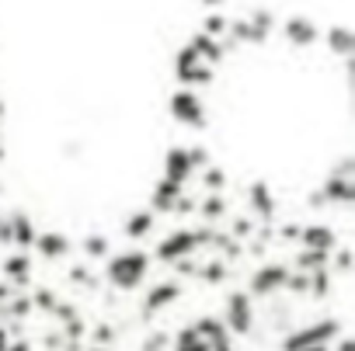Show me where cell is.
<instances>
[{"label":"cell","instance_id":"1","mask_svg":"<svg viewBox=\"0 0 355 351\" xmlns=\"http://www.w3.org/2000/svg\"><path fill=\"white\" fill-rule=\"evenodd\" d=\"M146 275H150V254L146 251H122V254L108 258V264H105V278L122 292L139 289L146 282Z\"/></svg>","mask_w":355,"mask_h":351},{"label":"cell","instance_id":"2","mask_svg":"<svg viewBox=\"0 0 355 351\" xmlns=\"http://www.w3.org/2000/svg\"><path fill=\"white\" fill-rule=\"evenodd\" d=\"M272 28H275V18H272V11H254L248 21L241 18V21H230L227 25V35L220 39L223 42V49H234V46H261V42H268L272 39Z\"/></svg>","mask_w":355,"mask_h":351},{"label":"cell","instance_id":"3","mask_svg":"<svg viewBox=\"0 0 355 351\" xmlns=\"http://www.w3.org/2000/svg\"><path fill=\"white\" fill-rule=\"evenodd\" d=\"M213 240H216V237H213L209 230H174L167 240L157 244V258H160L164 264H174V261L192 258L202 244H213Z\"/></svg>","mask_w":355,"mask_h":351},{"label":"cell","instance_id":"4","mask_svg":"<svg viewBox=\"0 0 355 351\" xmlns=\"http://www.w3.org/2000/svg\"><path fill=\"white\" fill-rule=\"evenodd\" d=\"M174 77H178V84H182V87L199 91V87H209L213 84L216 66L202 63L192 46H182V49H178V56H174Z\"/></svg>","mask_w":355,"mask_h":351},{"label":"cell","instance_id":"5","mask_svg":"<svg viewBox=\"0 0 355 351\" xmlns=\"http://www.w3.org/2000/svg\"><path fill=\"white\" fill-rule=\"evenodd\" d=\"M167 111L178 125L185 129H202L206 125V105H202V94L192 91V87H178L167 101Z\"/></svg>","mask_w":355,"mask_h":351},{"label":"cell","instance_id":"6","mask_svg":"<svg viewBox=\"0 0 355 351\" xmlns=\"http://www.w3.org/2000/svg\"><path fill=\"white\" fill-rule=\"evenodd\" d=\"M338 334H341V323L338 320H317V323H306V327L289 330L282 337V351H303L310 344H331Z\"/></svg>","mask_w":355,"mask_h":351},{"label":"cell","instance_id":"7","mask_svg":"<svg viewBox=\"0 0 355 351\" xmlns=\"http://www.w3.org/2000/svg\"><path fill=\"white\" fill-rule=\"evenodd\" d=\"M286 278H289V268L286 264H261L254 275H251V292L248 296H258V299H268L275 292L286 289Z\"/></svg>","mask_w":355,"mask_h":351},{"label":"cell","instance_id":"8","mask_svg":"<svg viewBox=\"0 0 355 351\" xmlns=\"http://www.w3.org/2000/svg\"><path fill=\"white\" fill-rule=\"evenodd\" d=\"M227 330L230 334H251L254 327V306H251V296L248 292H230L227 296Z\"/></svg>","mask_w":355,"mask_h":351},{"label":"cell","instance_id":"9","mask_svg":"<svg viewBox=\"0 0 355 351\" xmlns=\"http://www.w3.org/2000/svg\"><path fill=\"white\" fill-rule=\"evenodd\" d=\"M196 163H192V153H189V146H171L167 150V156H164V181H174V185H182L185 188V181L189 178H196Z\"/></svg>","mask_w":355,"mask_h":351},{"label":"cell","instance_id":"10","mask_svg":"<svg viewBox=\"0 0 355 351\" xmlns=\"http://www.w3.org/2000/svg\"><path fill=\"white\" fill-rule=\"evenodd\" d=\"M352 163L345 160L341 170H334L331 178L324 181V202L327 206H352Z\"/></svg>","mask_w":355,"mask_h":351},{"label":"cell","instance_id":"11","mask_svg":"<svg viewBox=\"0 0 355 351\" xmlns=\"http://www.w3.org/2000/svg\"><path fill=\"white\" fill-rule=\"evenodd\" d=\"M192 327L202 334V341L209 344V351H234V344H230V330H227L223 320H216V316H202V320L192 323Z\"/></svg>","mask_w":355,"mask_h":351},{"label":"cell","instance_id":"12","mask_svg":"<svg viewBox=\"0 0 355 351\" xmlns=\"http://www.w3.org/2000/svg\"><path fill=\"white\" fill-rule=\"evenodd\" d=\"M282 32H286V42L289 46H296V49H306V46H313L320 35H317V25L310 21V18H300V15H293L286 25H282Z\"/></svg>","mask_w":355,"mask_h":351},{"label":"cell","instance_id":"13","mask_svg":"<svg viewBox=\"0 0 355 351\" xmlns=\"http://www.w3.org/2000/svg\"><path fill=\"white\" fill-rule=\"evenodd\" d=\"M178 296H182V285H178V282H157V285L146 292V299H143V313L153 316V313L167 309Z\"/></svg>","mask_w":355,"mask_h":351},{"label":"cell","instance_id":"14","mask_svg":"<svg viewBox=\"0 0 355 351\" xmlns=\"http://www.w3.org/2000/svg\"><path fill=\"white\" fill-rule=\"evenodd\" d=\"M189 46H192V49H196V56H199L202 63H209V66L223 63V56H227L223 42H220V39H213V35H206V32H196Z\"/></svg>","mask_w":355,"mask_h":351},{"label":"cell","instance_id":"15","mask_svg":"<svg viewBox=\"0 0 355 351\" xmlns=\"http://www.w3.org/2000/svg\"><path fill=\"white\" fill-rule=\"evenodd\" d=\"M185 195V188L182 185H174V181H160L157 188H153V195H150V213H174V206H178V199Z\"/></svg>","mask_w":355,"mask_h":351},{"label":"cell","instance_id":"16","mask_svg":"<svg viewBox=\"0 0 355 351\" xmlns=\"http://www.w3.org/2000/svg\"><path fill=\"white\" fill-rule=\"evenodd\" d=\"M35 251L49 261H60L70 254V240L63 233H35Z\"/></svg>","mask_w":355,"mask_h":351},{"label":"cell","instance_id":"17","mask_svg":"<svg viewBox=\"0 0 355 351\" xmlns=\"http://www.w3.org/2000/svg\"><path fill=\"white\" fill-rule=\"evenodd\" d=\"M327 49L348 63V60H352V53H355V35H352V28H345V25L327 28Z\"/></svg>","mask_w":355,"mask_h":351},{"label":"cell","instance_id":"18","mask_svg":"<svg viewBox=\"0 0 355 351\" xmlns=\"http://www.w3.org/2000/svg\"><path fill=\"white\" fill-rule=\"evenodd\" d=\"M300 240H303V251H320V254L334 251V233L327 226H306L300 233Z\"/></svg>","mask_w":355,"mask_h":351},{"label":"cell","instance_id":"19","mask_svg":"<svg viewBox=\"0 0 355 351\" xmlns=\"http://www.w3.org/2000/svg\"><path fill=\"white\" fill-rule=\"evenodd\" d=\"M153 223H157V216L150 213V209H139V213H132L129 219H125V237L129 240H143V237H150L153 233Z\"/></svg>","mask_w":355,"mask_h":351},{"label":"cell","instance_id":"20","mask_svg":"<svg viewBox=\"0 0 355 351\" xmlns=\"http://www.w3.org/2000/svg\"><path fill=\"white\" fill-rule=\"evenodd\" d=\"M8 230H11V240H15L18 247H32V244H35V226H32L28 216L15 213V216L8 219Z\"/></svg>","mask_w":355,"mask_h":351},{"label":"cell","instance_id":"21","mask_svg":"<svg viewBox=\"0 0 355 351\" xmlns=\"http://www.w3.org/2000/svg\"><path fill=\"white\" fill-rule=\"evenodd\" d=\"M171 344H174V351H209V344L202 341V334L196 327H182L171 337Z\"/></svg>","mask_w":355,"mask_h":351},{"label":"cell","instance_id":"22","mask_svg":"<svg viewBox=\"0 0 355 351\" xmlns=\"http://www.w3.org/2000/svg\"><path fill=\"white\" fill-rule=\"evenodd\" d=\"M4 275H8L15 285H25V282H28V275H32V261H28L25 254H15V258H8V261H4Z\"/></svg>","mask_w":355,"mask_h":351},{"label":"cell","instance_id":"23","mask_svg":"<svg viewBox=\"0 0 355 351\" xmlns=\"http://www.w3.org/2000/svg\"><path fill=\"white\" fill-rule=\"evenodd\" d=\"M327 261H331V254H320V251H303V254L296 258L300 271H317V268H327Z\"/></svg>","mask_w":355,"mask_h":351},{"label":"cell","instance_id":"24","mask_svg":"<svg viewBox=\"0 0 355 351\" xmlns=\"http://www.w3.org/2000/svg\"><path fill=\"white\" fill-rule=\"evenodd\" d=\"M227 25H230V21H227L223 15H216V11H213V15H206L202 32H206V35H213V39H223V35H227Z\"/></svg>","mask_w":355,"mask_h":351},{"label":"cell","instance_id":"25","mask_svg":"<svg viewBox=\"0 0 355 351\" xmlns=\"http://www.w3.org/2000/svg\"><path fill=\"white\" fill-rule=\"evenodd\" d=\"M223 213H227V202H223V195L209 192V195H206V202H202V216H206V219H220Z\"/></svg>","mask_w":355,"mask_h":351},{"label":"cell","instance_id":"26","mask_svg":"<svg viewBox=\"0 0 355 351\" xmlns=\"http://www.w3.org/2000/svg\"><path fill=\"white\" fill-rule=\"evenodd\" d=\"M251 202H254V213L258 216H272V202H268V195H265V185H251Z\"/></svg>","mask_w":355,"mask_h":351},{"label":"cell","instance_id":"27","mask_svg":"<svg viewBox=\"0 0 355 351\" xmlns=\"http://www.w3.org/2000/svg\"><path fill=\"white\" fill-rule=\"evenodd\" d=\"M202 185H206L209 192H220V188L227 185L223 170H220V167H202Z\"/></svg>","mask_w":355,"mask_h":351},{"label":"cell","instance_id":"28","mask_svg":"<svg viewBox=\"0 0 355 351\" xmlns=\"http://www.w3.org/2000/svg\"><path fill=\"white\" fill-rule=\"evenodd\" d=\"M84 254L94 258V261L105 258V254H108V240H105V237H87V240H84Z\"/></svg>","mask_w":355,"mask_h":351},{"label":"cell","instance_id":"29","mask_svg":"<svg viewBox=\"0 0 355 351\" xmlns=\"http://www.w3.org/2000/svg\"><path fill=\"white\" fill-rule=\"evenodd\" d=\"M167 344H171V337L160 330V334H150L146 337V344H143V351H167Z\"/></svg>","mask_w":355,"mask_h":351},{"label":"cell","instance_id":"30","mask_svg":"<svg viewBox=\"0 0 355 351\" xmlns=\"http://www.w3.org/2000/svg\"><path fill=\"white\" fill-rule=\"evenodd\" d=\"M32 306H39V309H56L60 303H56V296H53V292L39 289V292H35V299H32Z\"/></svg>","mask_w":355,"mask_h":351},{"label":"cell","instance_id":"31","mask_svg":"<svg viewBox=\"0 0 355 351\" xmlns=\"http://www.w3.org/2000/svg\"><path fill=\"white\" fill-rule=\"evenodd\" d=\"M202 278H206V282H223V278H227V268H223L220 261H216V264H206V268H202Z\"/></svg>","mask_w":355,"mask_h":351},{"label":"cell","instance_id":"32","mask_svg":"<svg viewBox=\"0 0 355 351\" xmlns=\"http://www.w3.org/2000/svg\"><path fill=\"white\" fill-rule=\"evenodd\" d=\"M28 309H32V303H28V299H15V303L8 306V313H15V316H18V313H28Z\"/></svg>","mask_w":355,"mask_h":351},{"label":"cell","instance_id":"33","mask_svg":"<svg viewBox=\"0 0 355 351\" xmlns=\"http://www.w3.org/2000/svg\"><path fill=\"white\" fill-rule=\"evenodd\" d=\"M112 337H115V334H112V327H98V330H94V341H98L101 348H105V344H108Z\"/></svg>","mask_w":355,"mask_h":351},{"label":"cell","instance_id":"34","mask_svg":"<svg viewBox=\"0 0 355 351\" xmlns=\"http://www.w3.org/2000/svg\"><path fill=\"white\" fill-rule=\"evenodd\" d=\"M348 268H352V254L341 251V254H338V271H348Z\"/></svg>","mask_w":355,"mask_h":351},{"label":"cell","instance_id":"35","mask_svg":"<svg viewBox=\"0 0 355 351\" xmlns=\"http://www.w3.org/2000/svg\"><path fill=\"white\" fill-rule=\"evenodd\" d=\"M334 351H355V337H338V348Z\"/></svg>","mask_w":355,"mask_h":351},{"label":"cell","instance_id":"36","mask_svg":"<svg viewBox=\"0 0 355 351\" xmlns=\"http://www.w3.org/2000/svg\"><path fill=\"white\" fill-rule=\"evenodd\" d=\"M8 351H28V344L25 341H15V344H8Z\"/></svg>","mask_w":355,"mask_h":351},{"label":"cell","instance_id":"37","mask_svg":"<svg viewBox=\"0 0 355 351\" xmlns=\"http://www.w3.org/2000/svg\"><path fill=\"white\" fill-rule=\"evenodd\" d=\"M0 351H8V330L0 327Z\"/></svg>","mask_w":355,"mask_h":351},{"label":"cell","instance_id":"38","mask_svg":"<svg viewBox=\"0 0 355 351\" xmlns=\"http://www.w3.org/2000/svg\"><path fill=\"white\" fill-rule=\"evenodd\" d=\"M303 351H331V344H310V348H303Z\"/></svg>","mask_w":355,"mask_h":351},{"label":"cell","instance_id":"39","mask_svg":"<svg viewBox=\"0 0 355 351\" xmlns=\"http://www.w3.org/2000/svg\"><path fill=\"white\" fill-rule=\"evenodd\" d=\"M202 4H206V8H223L227 0H202Z\"/></svg>","mask_w":355,"mask_h":351},{"label":"cell","instance_id":"40","mask_svg":"<svg viewBox=\"0 0 355 351\" xmlns=\"http://www.w3.org/2000/svg\"><path fill=\"white\" fill-rule=\"evenodd\" d=\"M8 296H11V289H8V285H0V299H8Z\"/></svg>","mask_w":355,"mask_h":351},{"label":"cell","instance_id":"41","mask_svg":"<svg viewBox=\"0 0 355 351\" xmlns=\"http://www.w3.org/2000/svg\"><path fill=\"white\" fill-rule=\"evenodd\" d=\"M91 351H108V348H101V344H94V348H91Z\"/></svg>","mask_w":355,"mask_h":351},{"label":"cell","instance_id":"42","mask_svg":"<svg viewBox=\"0 0 355 351\" xmlns=\"http://www.w3.org/2000/svg\"><path fill=\"white\" fill-rule=\"evenodd\" d=\"M0 160H4V146H0Z\"/></svg>","mask_w":355,"mask_h":351}]
</instances>
